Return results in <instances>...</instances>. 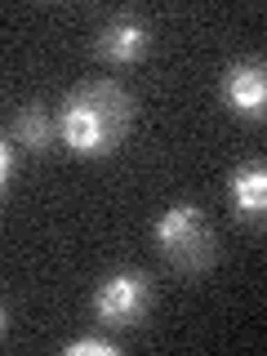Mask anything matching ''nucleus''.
<instances>
[{"label": "nucleus", "instance_id": "obj_9", "mask_svg": "<svg viewBox=\"0 0 267 356\" xmlns=\"http://www.w3.org/2000/svg\"><path fill=\"white\" fill-rule=\"evenodd\" d=\"M18 156H22V147L18 143H0V192H14V178H18Z\"/></svg>", "mask_w": 267, "mask_h": 356}, {"label": "nucleus", "instance_id": "obj_4", "mask_svg": "<svg viewBox=\"0 0 267 356\" xmlns=\"http://www.w3.org/2000/svg\"><path fill=\"white\" fill-rule=\"evenodd\" d=\"M218 98L236 120L259 125L267 120V58L263 54H241L218 72Z\"/></svg>", "mask_w": 267, "mask_h": 356}, {"label": "nucleus", "instance_id": "obj_1", "mask_svg": "<svg viewBox=\"0 0 267 356\" xmlns=\"http://www.w3.org/2000/svg\"><path fill=\"white\" fill-rule=\"evenodd\" d=\"M134 129V94L116 81H85L58 103V143L85 161H103Z\"/></svg>", "mask_w": 267, "mask_h": 356}, {"label": "nucleus", "instance_id": "obj_8", "mask_svg": "<svg viewBox=\"0 0 267 356\" xmlns=\"http://www.w3.org/2000/svg\"><path fill=\"white\" fill-rule=\"evenodd\" d=\"M63 352H67V356H116L120 348H116L111 339H103V334H81V339L63 343Z\"/></svg>", "mask_w": 267, "mask_h": 356}, {"label": "nucleus", "instance_id": "obj_3", "mask_svg": "<svg viewBox=\"0 0 267 356\" xmlns=\"http://www.w3.org/2000/svg\"><path fill=\"white\" fill-rule=\"evenodd\" d=\"M156 303V285L143 267H111V272L98 276L94 294H89V307H94V321L107 330H129L143 325V316Z\"/></svg>", "mask_w": 267, "mask_h": 356}, {"label": "nucleus", "instance_id": "obj_5", "mask_svg": "<svg viewBox=\"0 0 267 356\" xmlns=\"http://www.w3.org/2000/svg\"><path fill=\"white\" fill-rule=\"evenodd\" d=\"M152 49V22L134 9H116L103 18V27L94 31V54L111 67H134L143 63Z\"/></svg>", "mask_w": 267, "mask_h": 356}, {"label": "nucleus", "instance_id": "obj_2", "mask_svg": "<svg viewBox=\"0 0 267 356\" xmlns=\"http://www.w3.org/2000/svg\"><path fill=\"white\" fill-rule=\"evenodd\" d=\"M152 245L165 254V263L183 276H200L218 259V236L209 227L205 209L196 200H174L152 222Z\"/></svg>", "mask_w": 267, "mask_h": 356}, {"label": "nucleus", "instance_id": "obj_7", "mask_svg": "<svg viewBox=\"0 0 267 356\" xmlns=\"http://www.w3.org/2000/svg\"><path fill=\"white\" fill-rule=\"evenodd\" d=\"M9 143H18L27 156H44L54 152V143H58V111H49L40 103V98H31V103L14 107V116H9V129H5Z\"/></svg>", "mask_w": 267, "mask_h": 356}, {"label": "nucleus", "instance_id": "obj_6", "mask_svg": "<svg viewBox=\"0 0 267 356\" xmlns=\"http://www.w3.org/2000/svg\"><path fill=\"white\" fill-rule=\"evenodd\" d=\"M227 209L236 222L267 232V161H241L227 174Z\"/></svg>", "mask_w": 267, "mask_h": 356}]
</instances>
